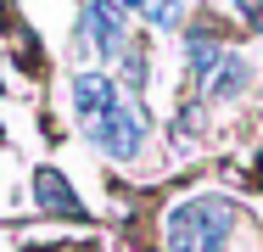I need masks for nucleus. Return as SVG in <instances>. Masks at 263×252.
I'll list each match as a JSON object with an SVG mask.
<instances>
[{"instance_id": "obj_1", "label": "nucleus", "mask_w": 263, "mask_h": 252, "mask_svg": "<svg viewBox=\"0 0 263 252\" xmlns=\"http://www.w3.org/2000/svg\"><path fill=\"white\" fill-rule=\"evenodd\" d=\"M224 224H230V213L218 202H191L168 219V247L174 252H224Z\"/></svg>"}, {"instance_id": "obj_2", "label": "nucleus", "mask_w": 263, "mask_h": 252, "mask_svg": "<svg viewBox=\"0 0 263 252\" xmlns=\"http://www.w3.org/2000/svg\"><path fill=\"white\" fill-rule=\"evenodd\" d=\"M84 129H90V140L106 146L112 157H135V151H140V135H146V123H140L123 101H118V106H106L101 118H96V123H84Z\"/></svg>"}, {"instance_id": "obj_3", "label": "nucleus", "mask_w": 263, "mask_h": 252, "mask_svg": "<svg viewBox=\"0 0 263 252\" xmlns=\"http://www.w3.org/2000/svg\"><path fill=\"white\" fill-rule=\"evenodd\" d=\"M34 191H40V207H51V213H67V219H84V202L67 196V179L45 168V174H34Z\"/></svg>"}, {"instance_id": "obj_4", "label": "nucleus", "mask_w": 263, "mask_h": 252, "mask_svg": "<svg viewBox=\"0 0 263 252\" xmlns=\"http://www.w3.org/2000/svg\"><path fill=\"white\" fill-rule=\"evenodd\" d=\"M241 11H247V23H252V28H263V0H241Z\"/></svg>"}]
</instances>
